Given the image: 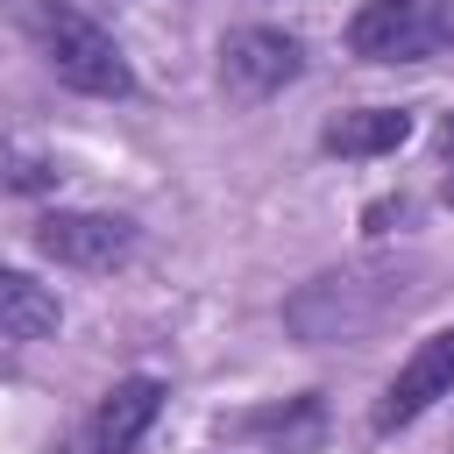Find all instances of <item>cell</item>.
<instances>
[{"mask_svg": "<svg viewBox=\"0 0 454 454\" xmlns=\"http://www.w3.org/2000/svg\"><path fill=\"white\" fill-rule=\"evenodd\" d=\"M14 14H21V28H28V43H35V57H43L71 92H85V99H128V92H135L128 50H121L85 7H71V0H14Z\"/></svg>", "mask_w": 454, "mask_h": 454, "instance_id": "cell-1", "label": "cell"}, {"mask_svg": "<svg viewBox=\"0 0 454 454\" xmlns=\"http://www.w3.org/2000/svg\"><path fill=\"white\" fill-rule=\"evenodd\" d=\"M454 50V0H362L348 14V57L362 64H426Z\"/></svg>", "mask_w": 454, "mask_h": 454, "instance_id": "cell-2", "label": "cell"}, {"mask_svg": "<svg viewBox=\"0 0 454 454\" xmlns=\"http://www.w3.org/2000/svg\"><path fill=\"white\" fill-rule=\"evenodd\" d=\"M305 71V43L291 28H270V21H241L220 35V92L234 106H262L277 99L291 78Z\"/></svg>", "mask_w": 454, "mask_h": 454, "instance_id": "cell-3", "label": "cell"}, {"mask_svg": "<svg viewBox=\"0 0 454 454\" xmlns=\"http://www.w3.org/2000/svg\"><path fill=\"white\" fill-rule=\"evenodd\" d=\"M142 248L135 220L121 213H92V206H57L35 220V255H50L57 270H121Z\"/></svg>", "mask_w": 454, "mask_h": 454, "instance_id": "cell-4", "label": "cell"}, {"mask_svg": "<svg viewBox=\"0 0 454 454\" xmlns=\"http://www.w3.org/2000/svg\"><path fill=\"white\" fill-rule=\"evenodd\" d=\"M440 397H454V326L426 333V340L397 362V376L383 383V397H376L369 426H376V433H404V426H411V419H426Z\"/></svg>", "mask_w": 454, "mask_h": 454, "instance_id": "cell-5", "label": "cell"}, {"mask_svg": "<svg viewBox=\"0 0 454 454\" xmlns=\"http://www.w3.org/2000/svg\"><path fill=\"white\" fill-rule=\"evenodd\" d=\"M163 383L156 376H121L99 404H92V419L78 426V440H71V454H135V440L156 426V411H163Z\"/></svg>", "mask_w": 454, "mask_h": 454, "instance_id": "cell-6", "label": "cell"}, {"mask_svg": "<svg viewBox=\"0 0 454 454\" xmlns=\"http://www.w3.org/2000/svg\"><path fill=\"white\" fill-rule=\"evenodd\" d=\"M404 142H411V114L404 106H355V114H333L319 128L326 156H390Z\"/></svg>", "mask_w": 454, "mask_h": 454, "instance_id": "cell-7", "label": "cell"}, {"mask_svg": "<svg viewBox=\"0 0 454 454\" xmlns=\"http://www.w3.org/2000/svg\"><path fill=\"white\" fill-rule=\"evenodd\" d=\"M64 326V305L50 284H35L28 270L0 262V340H50Z\"/></svg>", "mask_w": 454, "mask_h": 454, "instance_id": "cell-8", "label": "cell"}, {"mask_svg": "<svg viewBox=\"0 0 454 454\" xmlns=\"http://www.w3.org/2000/svg\"><path fill=\"white\" fill-rule=\"evenodd\" d=\"M57 177H64V170H57L50 156L0 142V184H7V192H57Z\"/></svg>", "mask_w": 454, "mask_h": 454, "instance_id": "cell-9", "label": "cell"}, {"mask_svg": "<svg viewBox=\"0 0 454 454\" xmlns=\"http://www.w3.org/2000/svg\"><path fill=\"white\" fill-rule=\"evenodd\" d=\"M390 220H404V199H383V206H369V234H390Z\"/></svg>", "mask_w": 454, "mask_h": 454, "instance_id": "cell-10", "label": "cell"}, {"mask_svg": "<svg viewBox=\"0 0 454 454\" xmlns=\"http://www.w3.org/2000/svg\"><path fill=\"white\" fill-rule=\"evenodd\" d=\"M440 192H447V206H454V177H447V184H440Z\"/></svg>", "mask_w": 454, "mask_h": 454, "instance_id": "cell-11", "label": "cell"}, {"mask_svg": "<svg viewBox=\"0 0 454 454\" xmlns=\"http://www.w3.org/2000/svg\"><path fill=\"white\" fill-rule=\"evenodd\" d=\"M447 149H454V114H447Z\"/></svg>", "mask_w": 454, "mask_h": 454, "instance_id": "cell-12", "label": "cell"}]
</instances>
